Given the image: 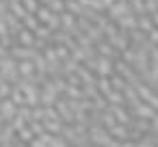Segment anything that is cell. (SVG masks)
I'll return each mask as SVG.
<instances>
[{
    "label": "cell",
    "mask_w": 158,
    "mask_h": 147,
    "mask_svg": "<svg viewBox=\"0 0 158 147\" xmlns=\"http://www.w3.org/2000/svg\"><path fill=\"white\" fill-rule=\"evenodd\" d=\"M15 136H18L20 141H24V143H31V141L35 138V132L31 130V125H24L22 130H18V132H15Z\"/></svg>",
    "instance_id": "7"
},
{
    "label": "cell",
    "mask_w": 158,
    "mask_h": 147,
    "mask_svg": "<svg viewBox=\"0 0 158 147\" xmlns=\"http://www.w3.org/2000/svg\"><path fill=\"white\" fill-rule=\"evenodd\" d=\"M72 147H78V145H72Z\"/></svg>",
    "instance_id": "18"
},
{
    "label": "cell",
    "mask_w": 158,
    "mask_h": 147,
    "mask_svg": "<svg viewBox=\"0 0 158 147\" xmlns=\"http://www.w3.org/2000/svg\"><path fill=\"white\" fill-rule=\"evenodd\" d=\"M134 112H136V117H143V119H154L156 117V108L152 104H136Z\"/></svg>",
    "instance_id": "4"
},
{
    "label": "cell",
    "mask_w": 158,
    "mask_h": 147,
    "mask_svg": "<svg viewBox=\"0 0 158 147\" xmlns=\"http://www.w3.org/2000/svg\"><path fill=\"white\" fill-rule=\"evenodd\" d=\"M20 69H22V74H28V71H31V63H22Z\"/></svg>",
    "instance_id": "16"
},
{
    "label": "cell",
    "mask_w": 158,
    "mask_h": 147,
    "mask_svg": "<svg viewBox=\"0 0 158 147\" xmlns=\"http://www.w3.org/2000/svg\"><path fill=\"white\" fill-rule=\"evenodd\" d=\"M18 104L13 100H5V102H0V112H2V119L5 121H13V117L18 115Z\"/></svg>",
    "instance_id": "2"
},
{
    "label": "cell",
    "mask_w": 158,
    "mask_h": 147,
    "mask_svg": "<svg viewBox=\"0 0 158 147\" xmlns=\"http://www.w3.org/2000/svg\"><path fill=\"white\" fill-rule=\"evenodd\" d=\"M28 125H31V130L35 132V136H41L44 132H46V128H44V121H28Z\"/></svg>",
    "instance_id": "9"
},
{
    "label": "cell",
    "mask_w": 158,
    "mask_h": 147,
    "mask_svg": "<svg viewBox=\"0 0 158 147\" xmlns=\"http://www.w3.org/2000/svg\"><path fill=\"white\" fill-rule=\"evenodd\" d=\"M108 132H110V136L117 138V141H130V130H128L126 123H115Z\"/></svg>",
    "instance_id": "3"
},
{
    "label": "cell",
    "mask_w": 158,
    "mask_h": 147,
    "mask_svg": "<svg viewBox=\"0 0 158 147\" xmlns=\"http://www.w3.org/2000/svg\"><path fill=\"white\" fill-rule=\"evenodd\" d=\"M44 128L50 134H61L63 132V121L61 119H44Z\"/></svg>",
    "instance_id": "6"
},
{
    "label": "cell",
    "mask_w": 158,
    "mask_h": 147,
    "mask_svg": "<svg viewBox=\"0 0 158 147\" xmlns=\"http://www.w3.org/2000/svg\"><path fill=\"white\" fill-rule=\"evenodd\" d=\"M108 97H110L113 104H123V97H121L119 93H108Z\"/></svg>",
    "instance_id": "14"
},
{
    "label": "cell",
    "mask_w": 158,
    "mask_h": 147,
    "mask_svg": "<svg viewBox=\"0 0 158 147\" xmlns=\"http://www.w3.org/2000/svg\"><path fill=\"white\" fill-rule=\"evenodd\" d=\"M28 145H31V147H50V143H46L41 136H35V138H33Z\"/></svg>",
    "instance_id": "13"
},
{
    "label": "cell",
    "mask_w": 158,
    "mask_h": 147,
    "mask_svg": "<svg viewBox=\"0 0 158 147\" xmlns=\"http://www.w3.org/2000/svg\"><path fill=\"white\" fill-rule=\"evenodd\" d=\"M110 112L115 115V119H117V123H126V125H130L132 121H130V112L126 110V108H121V104L117 106H110Z\"/></svg>",
    "instance_id": "5"
},
{
    "label": "cell",
    "mask_w": 158,
    "mask_h": 147,
    "mask_svg": "<svg viewBox=\"0 0 158 147\" xmlns=\"http://www.w3.org/2000/svg\"><path fill=\"white\" fill-rule=\"evenodd\" d=\"M100 123H102V125H104L106 130H110V128H113V125L117 123V119H115V115L110 112V108H108V110H106V112H104V115L100 117Z\"/></svg>",
    "instance_id": "8"
},
{
    "label": "cell",
    "mask_w": 158,
    "mask_h": 147,
    "mask_svg": "<svg viewBox=\"0 0 158 147\" xmlns=\"http://www.w3.org/2000/svg\"><path fill=\"white\" fill-rule=\"evenodd\" d=\"M33 119H35V121H44V119H46V108H37V106H35V108H33ZM33 119H31V121H33Z\"/></svg>",
    "instance_id": "11"
},
{
    "label": "cell",
    "mask_w": 158,
    "mask_h": 147,
    "mask_svg": "<svg viewBox=\"0 0 158 147\" xmlns=\"http://www.w3.org/2000/svg\"><path fill=\"white\" fill-rule=\"evenodd\" d=\"M11 100H13L18 106H24V104H26V97L22 95V91H20V89H13V93H11Z\"/></svg>",
    "instance_id": "10"
},
{
    "label": "cell",
    "mask_w": 158,
    "mask_h": 147,
    "mask_svg": "<svg viewBox=\"0 0 158 147\" xmlns=\"http://www.w3.org/2000/svg\"><path fill=\"white\" fill-rule=\"evenodd\" d=\"M149 132H154V134H158V112H156V117L152 119V130Z\"/></svg>",
    "instance_id": "15"
},
{
    "label": "cell",
    "mask_w": 158,
    "mask_h": 147,
    "mask_svg": "<svg viewBox=\"0 0 158 147\" xmlns=\"http://www.w3.org/2000/svg\"><path fill=\"white\" fill-rule=\"evenodd\" d=\"M50 147H69V145H67V141H65L63 136H59V134H56V136L52 138V143H50Z\"/></svg>",
    "instance_id": "12"
},
{
    "label": "cell",
    "mask_w": 158,
    "mask_h": 147,
    "mask_svg": "<svg viewBox=\"0 0 158 147\" xmlns=\"http://www.w3.org/2000/svg\"><path fill=\"white\" fill-rule=\"evenodd\" d=\"M154 145H156V147H158V134H156V138H154Z\"/></svg>",
    "instance_id": "17"
},
{
    "label": "cell",
    "mask_w": 158,
    "mask_h": 147,
    "mask_svg": "<svg viewBox=\"0 0 158 147\" xmlns=\"http://www.w3.org/2000/svg\"><path fill=\"white\" fill-rule=\"evenodd\" d=\"M89 138H91V143H93V145H98V147H106V145H108V141H110L113 136H110V132H108V130H104L102 125H98V123H95V125L89 130Z\"/></svg>",
    "instance_id": "1"
}]
</instances>
